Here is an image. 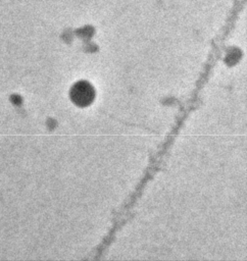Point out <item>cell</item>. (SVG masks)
<instances>
[{"instance_id":"1","label":"cell","mask_w":247,"mask_h":261,"mask_svg":"<svg viewBox=\"0 0 247 261\" xmlns=\"http://www.w3.org/2000/svg\"><path fill=\"white\" fill-rule=\"evenodd\" d=\"M71 99L79 106H88L95 97L93 87L87 82L77 83L71 90Z\"/></svg>"}]
</instances>
